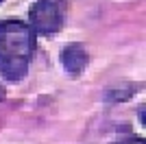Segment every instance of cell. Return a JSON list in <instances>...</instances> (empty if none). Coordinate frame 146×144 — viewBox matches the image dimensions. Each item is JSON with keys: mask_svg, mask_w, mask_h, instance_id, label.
Here are the masks:
<instances>
[{"mask_svg": "<svg viewBox=\"0 0 146 144\" xmlns=\"http://www.w3.org/2000/svg\"><path fill=\"white\" fill-rule=\"evenodd\" d=\"M35 55V31L20 20L0 22V74L18 83L26 77Z\"/></svg>", "mask_w": 146, "mask_h": 144, "instance_id": "1", "label": "cell"}, {"mask_svg": "<svg viewBox=\"0 0 146 144\" xmlns=\"http://www.w3.org/2000/svg\"><path fill=\"white\" fill-rule=\"evenodd\" d=\"M116 144H144V140L142 138H124V140H120V142H116Z\"/></svg>", "mask_w": 146, "mask_h": 144, "instance_id": "4", "label": "cell"}, {"mask_svg": "<svg viewBox=\"0 0 146 144\" xmlns=\"http://www.w3.org/2000/svg\"><path fill=\"white\" fill-rule=\"evenodd\" d=\"M90 63V55L81 44H68L61 50V66L70 77H79Z\"/></svg>", "mask_w": 146, "mask_h": 144, "instance_id": "3", "label": "cell"}, {"mask_svg": "<svg viewBox=\"0 0 146 144\" xmlns=\"http://www.w3.org/2000/svg\"><path fill=\"white\" fill-rule=\"evenodd\" d=\"M2 2H5V0H0V5H2Z\"/></svg>", "mask_w": 146, "mask_h": 144, "instance_id": "5", "label": "cell"}, {"mask_svg": "<svg viewBox=\"0 0 146 144\" xmlns=\"http://www.w3.org/2000/svg\"><path fill=\"white\" fill-rule=\"evenodd\" d=\"M66 11L68 0H37L29 11V26L42 35L59 33L66 22Z\"/></svg>", "mask_w": 146, "mask_h": 144, "instance_id": "2", "label": "cell"}]
</instances>
